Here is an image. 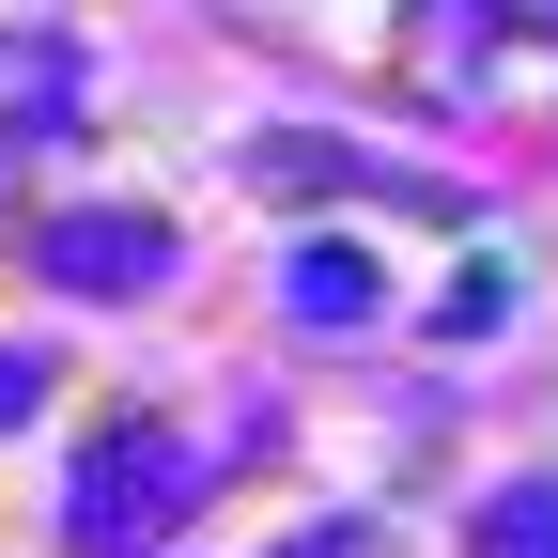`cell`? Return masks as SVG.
I'll use <instances>...</instances> for the list:
<instances>
[{
  "mask_svg": "<svg viewBox=\"0 0 558 558\" xmlns=\"http://www.w3.org/2000/svg\"><path fill=\"white\" fill-rule=\"evenodd\" d=\"M156 264H171V218H124V202L47 218V279H62V295H140Z\"/></svg>",
  "mask_w": 558,
  "mask_h": 558,
  "instance_id": "1",
  "label": "cell"
},
{
  "mask_svg": "<svg viewBox=\"0 0 558 558\" xmlns=\"http://www.w3.org/2000/svg\"><path fill=\"white\" fill-rule=\"evenodd\" d=\"M248 186H279V202H311V186H357V202H435L418 171H388V156H341V140H311V124L248 140Z\"/></svg>",
  "mask_w": 558,
  "mask_h": 558,
  "instance_id": "2",
  "label": "cell"
},
{
  "mask_svg": "<svg viewBox=\"0 0 558 558\" xmlns=\"http://www.w3.org/2000/svg\"><path fill=\"white\" fill-rule=\"evenodd\" d=\"M124 497H140V527H156V497H186V450H156V435H109V450L78 465V527L109 543V527H124Z\"/></svg>",
  "mask_w": 558,
  "mask_h": 558,
  "instance_id": "3",
  "label": "cell"
},
{
  "mask_svg": "<svg viewBox=\"0 0 558 558\" xmlns=\"http://www.w3.org/2000/svg\"><path fill=\"white\" fill-rule=\"evenodd\" d=\"M62 124H78V62L0 32V140H62Z\"/></svg>",
  "mask_w": 558,
  "mask_h": 558,
  "instance_id": "4",
  "label": "cell"
},
{
  "mask_svg": "<svg viewBox=\"0 0 558 558\" xmlns=\"http://www.w3.org/2000/svg\"><path fill=\"white\" fill-rule=\"evenodd\" d=\"M279 295H295V326H357V311L388 295V279H373L357 248H341V233H311V248H295V279H279Z\"/></svg>",
  "mask_w": 558,
  "mask_h": 558,
  "instance_id": "5",
  "label": "cell"
},
{
  "mask_svg": "<svg viewBox=\"0 0 558 558\" xmlns=\"http://www.w3.org/2000/svg\"><path fill=\"white\" fill-rule=\"evenodd\" d=\"M481 558H558V481H512V497L481 512Z\"/></svg>",
  "mask_w": 558,
  "mask_h": 558,
  "instance_id": "6",
  "label": "cell"
},
{
  "mask_svg": "<svg viewBox=\"0 0 558 558\" xmlns=\"http://www.w3.org/2000/svg\"><path fill=\"white\" fill-rule=\"evenodd\" d=\"M32 403H47V357H16V341H0V435H16Z\"/></svg>",
  "mask_w": 558,
  "mask_h": 558,
  "instance_id": "7",
  "label": "cell"
}]
</instances>
